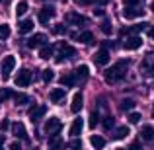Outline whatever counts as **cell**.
Listing matches in <instances>:
<instances>
[{
	"label": "cell",
	"instance_id": "cell-7",
	"mask_svg": "<svg viewBox=\"0 0 154 150\" xmlns=\"http://www.w3.org/2000/svg\"><path fill=\"white\" fill-rule=\"evenodd\" d=\"M53 18H55V8L53 6H43L41 10H39V14H37L39 23H43V26H47Z\"/></svg>",
	"mask_w": 154,
	"mask_h": 150
},
{
	"label": "cell",
	"instance_id": "cell-51",
	"mask_svg": "<svg viewBox=\"0 0 154 150\" xmlns=\"http://www.w3.org/2000/svg\"><path fill=\"white\" fill-rule=\"evenodd\" d=\"M152 117H154V113H152Z\"/></svg>",
	"mask_w": 154,
	"mask_h": 150
},
{
	"label": "cell",
	"instance_id": "cell-46",
	"mask_svg": "<svg viewBox=\"0 0 154 150\" xmlns=\"http://www.w3.org/2000/svg\"><path fill=\"white\" fill-rule=\"evenodd\" d=\"M146 33H148V37H150V39H154V26L148 27V29H146Z\"/></svg>",
	"mask_w": 154,
	"mask_h": 150
},
{
	"label": "cell",
	"instance_id": "cell-31",
	"mask_svg": "<svg viewBox=\"0 0 154 150\" xmlns=\"http://www.w3.org/2000/svg\"><path fill=\"white\" fill-rule=\"evenodd\" d=\"M12 90L10 88H0V103H4V101H6L8 98H12Z\"/></svg>",
	"mask_w": 154,
	"mask_h": 150
},
{
	"label": "cell",
	"instance_id": "cell-10",
	"mask_svg": "<svg viewBox=\"0 0 154 150\" xmlns=\"http://www.w3.org/2000/svg\"><path fill=\"white\" fill-rule=\"evenodd\" d=\"M45 41H47V37L43 33H35V35H31V37L27 39L26 45L29 47V49H37V47H43V45H45Z\"/></svg>",
	"mask_w": 154,
	"mask_h": 150
},
{
	"label": "cell",
	"instance_id": "cell-28",
	"mask_svg": "<svg viewBox=\"0 0 154 150\" xmlns=\"http://www.w3.org/2000/svg\"><path fill=\"white\" fill-rule=\"evenodd\" d=\"M127 135H129V127H127V125H123V127L115 129V133H113V139H115V140H123Z\"/></svg>",
	"mask_w": 154,
	"mask_h": 150
},
{
	"label": "cell",
	"instance_id": "cell-4",
	"mask_svg": "<svg viewBox=\"0 0 154 150\" xmlns=\"http://www.w3.org/2000/svg\"><path fill=\"white\" fill-rule=\"evenodd\" d=\"M140 72H143L144 76H148V78L154 76V53H148L143 59V63H140Z\"/></svg>",
	"mask_w": 154,
	"mask_h": 150
},
{
	"label": "cell",
	"instance_id": "cell-16",
	"mask_svg": "<svg viewBox=\"0 0 154 150\" xmlns=\"http://www.w3.org/2000/svg\"><path fill=\"white\" fill-rule=\"evenodd\" d=\"M82 105H84V98H82L80 92H76L74 98H72V103H70V111L72 113H78L80 109H82Z\"/></svg>",
	"mask_w": 154,
	"mask_h": 150
},
{
	"label": "cell",
	"instance_id": "cell-24",
	"mask_svg": "<svg viewBox=\"0 0 154 150\" xmlns=\"http://www.w3.org/2000/svg\"><path fill=\"white\" fill-rule=\"evenodd\" d=\"M88 74H90V68H88L86 64H80V66L74 70L76 80H86V78H88Z\"/></svg>",
	"mask_w": 154,
	"mask_h": 150
},
{
	"label": "cell",
	"instance_id": "cell-38",
	"mask_svg": "<svg viewBox=\"0 0 154 150\" xmlns=\"http://www.w3.org/2000/svg\"><path fill=\"white\" fill-rule=\"evenodd\" d=\"M68 148H70V150H80V148H82V142H80L78 139H72L70 142H68Z\"/></svg>",
	"mask_w": 154,
	"mask_h": 150
},
{
	"label": "cell",
	"instance_id": "cell-43",
	"mask_svg": "<svg viewBox=\"0 0 154 150\" xmlns=\"http://www.w3.org/2000/svg\"><path fill=\"white\" fill-rule=\"evenodd\" d=\"M129 150H143V146H140V142H139V140H135V142H131Z\"/></svg>",
	"mask_w": 154,
	"mask_h": 150
},
{
	"label": "cell",
	"instance_id": "cell-52",
	"mask_svg": "<svg viewBox=\"0 0 154 150\" xmlns=\"http://www.w3.org/2000/svg\"><path fill=\"white\" fill-rule=\"evenodd\" d=\"M152 150H154V148H152Z\"/></svg>",
	"mask_w": 154,
	"mask_h": 150
},
{
	"label": "cell",
	"instance_id": "cell-9",
	"mask_svg": "<svg viewBox=\"0 0 154 150\" xmlns=\"http://www.w3.org/2000/svg\"><path fill=\"white\" fill-rule=\"evenodd\" d=\"M66 22L70 23V26H78L80 27V26H86L88 20L84 18L82 14H78V12H68L66 14Z\"/></svg>",
	"mask_w": 154,
	"mask_h": 150
},
{
	"label": "cell",
	"instance_id": "cell-40",
	"mask_svg": "<svg viewBox=\"0 0 154 150\" xmlns=\"http://www.w3.org/2000/svg\"><path fill=\"white\" fill-rule=\"evenodd\" d=\"M123 2H125V6L135 8V6H139V4H140V0H123Z\"/></svg>",
	"mask_w": 154,
	"mask_h": 150
},
{
	"label": "cell",
	"instance_id": "cell-2",
	"mask_svg": "<svg viewBox=\"0 0 154 150\" xmlns=\"http://www.w3.org/2000/svg\"><path fill=\"white\" fill-rule=\"evenodd\" d=\"M14 66H16V57H14V55H6V57L2 59V64H0V74H2L4 80L10 78Z\"/></svg>",
	"mask_w": 154,
	"mask_h": 150
},
{
	"label": "cell",
	"instance_id": "cell-34",
	"mask_svg": "<svg viewBox=\"0 0 154 150\" xmlns=\"http://www.w3.org/2000/svg\"><path fill=\"white\" fill-rule=\"evenodd\" d=\"M113 125H115V119H113L111 115H107L103 119V129H105V131H109V129H113Z\"/></svg>",
	"mask_w": 154,
	"mask_h": 150
},
{
	"label": "cell",
	"instance_id": "cell-17",
	"mask_svg": "<svg viewBox=\"0 0 154 150\" xmlns=\"http://www.w3.org/2000/svg\"><path fill=\"white\" fill-rule=\"evenodd\" d=\"M64 96H66V90H64V88H55V90H51L49 99L53 101V103H59V101L64 99Z\"/></svg>",
	"mask_w": 154,
	"mask_h": 150
},
{
	"label": "cell",
	"instance_id": "cell-42",
	"mask_svg": "<svg viewBox=\"0 0 154 150\" xmlns=\"http://www.w3.org/2000/svg\"><path fill=\"white\" fill-rule=\"evenodd\" d=\"M76 4H78V6H90V4H94L96 0H74Z\"/></svg>",
	"mask_w": 154,
	"mask_h": 150
},
{
	"label": "cell",
	"instance_id": "cell-11",
	"mask_svg": "<svg viewBox=\"0 0 154 150\" xmlns=\"http://www.w3.org/2000/svg\"><path fill=\"white\" fill-rule=\"evenodd\" d=\"M109 59H111V57H109V51H107V49H103V47L94 55V63L98 64V66H105V64L109 63Z\"/></svg>",
	"mask_w": 154,
	"mask_h": 150
},
{
	"label": "cell",
	"instance_id": "cell-35",
	"mask_svg": "<svg viewBox=\"0 0 154 150\" xmlns=\"http://www.w3.org/2000/svg\"><path fill=\"white\" fill-rule=\"evenodd\" d=\"M98 123H100V113H98V111H92V115H90V123H88V125L94 129Z\"/></svg>",
	"mask_w": 154,
	"mask_h": 150
},
{
	"label": "cell",
	"instance_id": "cell-23",
	"mask_svg": "<svg viewBox=\"0 0 154 150\" xmlns=\"http://www.w3.org/2000/svg\"><path fill=\"white\" fill-rule=\"evenodd\" d=\"M140 139L146 140V142H150V140L154 139V129L150 127V125H144V127L140 129Z\"/></svg>",
	"mask_w": 154,
	"mask_h": 150
},
{
	"label": "cell",
	"instance_id": "cell-13",
	"mask_svg": "<svg viewBox=\"0 0 154 150\" xmlns=\"http://www.w3.org/2000/svg\"><path fill=\"white\" fill-rule=\"evenodd\" d=\"M12 127V133H14V136L16 139H22V140H27V131H26V127H23V123H12L10 125Z\"/></svg>",
	"mask_w": 154,
	"mask_h": 150
},
{
	"label": "cell",
	"instance_id": "cell-48",
	"mask_svg": "<svg viewBox=\"0 0 154 150\" xmlns=\"http://www.w3.org/2000/svg\"><path fill=\"white\" fill-rule=\"evenodd\" d=\"M96 2H98V4H107L109 0H96Z\"/></svg>",
	"mask_w": 154,
	"mask_h": 150
},
{
	"label": "cell",
	"instance_id": "cell-41",
	"mask_svg": "<svg viewBox=\"0 0 154 150\" xmlns=\"http://www.w3.org/2000/svg\"><path fill=\"white\" fill-rule=\"evenodd\" d=\"M8 129H10V121L8 119H2V123H0V131H8Z\"/></svg>",
	"mask_w": 154,
	"mask_h": 150
},
{
	"label": "cell",
	"instance_id": "cell-22",
	"mask_svg": "<svg viewBox=\"0 0 154 150\" xmlns=\"http://www.w3.org/2000/svg\"><path fill=\"white\" fill-rule=\"evenodd\" d=\"M18 31L20 33H29V31H33V20H22V22L18 23Z\"/></svg>",
	"mask_w": 154,
	"mask_h": 150
},
{
	"label": "cell",
	"instance_id": "cell-32",
	"mask_svg": "<svg viewBox=\"0 0 154 150\" xmlns=\"http://www.w3.org/2000/svg\"><path fill=\"white\" fill-rule=\"evenodd\" d=\"M8 37H10V26L0 23V39H8Z\"/></svg>",
	"mask_w": 154,
	"mask_h": 150
},
{
	"label": "cell",
	"instance_id": "cell-21",
	"mask_svg": "<svg viewBox=\"0 0 154 150\" xmlns=\"http://www.w3.org/2000/svg\"><path fill=\"white\" fill-rule=\"evenodd\" d=\"M53 53H55V47L53 45H43V47H39V57H41L43 60H49L51 57H53Z\"/></svg>",
	"mask_w": 154,
	"mask_h": 150
},
{
	"label": "cell",
	"instance_id": "cell-29",
	"mask_svg": "<svg viewBox=\"0 0 154 150\" xmlns=\"http://www.w3.org/2000/svg\"><path fill=\"white\" fill-rule=\"evenodd\" d=\"M27 8H29V6H27L26 0H20L18 6H16V16H23V14L27 12Z\"/></svg>",
	"mask_w": 154,
	"mask_h": 150
},
{
	"label": "cell",
	"instance_id": "cell-44",
	"mask_svg": "<svg viewBox=\"0 0 154 150\" xmlns=\"http://www.w3.org/2000/svg\"><path fill=\"white\" fill-rule=\"evenodd\" d=\"M10 150H22V144L16 140V142H12V144H10Z\"/></svg>",
	"mask_w": 154,
	"mask_h": 150
},
{
	"label": "cell",
	"instance_id": "cell-3",
	"mask_svg": "<svg viewBox=\"0 0 154 150\" xmlns=\"http://www.w3.org/2000/svg\"><path fill=\"white\" fill-rule=\"evenodd\" d=\"M31 80H33L31 72L27 70V68H22V70H18V74H16L14 82H16V86H20V88H27V86L31 84Z\"/></svg>",
	"mask_w": 154,
	"mask_h": 150
},
{
	"label": "cell",
	"instance_id": "cell-19",
	"mask_svg": "<svg viewBox=\"0 0 154 150\" xmlns=\"http://www.w3.org/2000/svg\"><path fill=\"white\" fill-rule=\"evenodd\" d=\"M76 39H78L80 43H84V45H92V43L96 41L92 31H82V33H76Z\"/></svg>",
	"mask_w": 154,
	"mask_h": 150
},
{
	"label": "cell",
	"instance_id": "cell-36",
	"mask_svg": "<svg viewBox=\"0 0 154 150\" xmlns=\"http://www.w3.org/2000/svg\"><path fill=\"white\" fill-rule=\"evenodd\" d=\"M127 119H129V123H133V125H137V123H139V121H140V119H143V117H140V113H137V111H133V113H129V117H127Z\"/></svg>",
	"mask_w": 154,
	"mask_h": 150
},
{
	"label": "cell",
	"instance_id": "cell-30",
	"mask_svg": "<svg viewBox=\"0 0 154 150\" xmlns=\"http://www.w3.org/2000/svg\"><path fill=\"white\" fill-rule=\"evenodd\" d=\"M100 29H102V31H103L105 35H109V33H111V31H113V27H111V22H109V20L105 18L103 22L100 23Z\"/></svg>",
	"mask_w": 154,
	"mask_h": 150
},
{
	"label": "cell",
	"instance_id": "cell-8",
	"mask_svg": "<svg viewBox=\"0 0 154 150\" xmlns=\"http://www.w3.org/2000/svg\"><path fill=\"white\" fill-rule=\"evenodd\" d=\"M123 47L127 51H137V49H140V47H143V39H140L139 35H129V37L125 39Z\"/></svg>",
	"mask_w": 154,
	"mask_h": 150
},
{
	"label": "cell",
	"instance_id": "cell-49",
	"mask_svg": "<svg viewBox=\"0 0 154 150\" xmlns=\"http://www.w3.org/2000/svg\"><path fill=\"white\" fill-rule=\"evenodd\" d=\"M150 8H152V10H154V2H152V4H150Z\"/></svg>",
	"mask_w": 154,
	"mask_h": 150
},
{
	"label": "cell",
	"instance_id": "cell-6",
	"mask_svg": "<svg viewBox=\"0 0 154 150\" xmlns=\"http://www.w3.org/2000/svg\"><path fill=\"white\" fill-rule=\"evenodd\" d=\"M60 129H63V123H60V119H57V117H51V119H47L45 127H43V131H45V135H59Z\"/></svg>",
	"mask_w": 154,
	"mask_h": 150
},
{
	"label": "cell",
	"instance_id": "cell-18",
	"mask_svg": "<svg viewBox=\"0 0 154 150\" xmlns=\"http://www.w3.org/2000/svg\"><path fill=\"white\" fill-rule=\"evenodd\" d=\"M59 82L63 84L64 88H72V86H76V82H78V80H76V76L72 74V72H68V74H63V76H60Z\"/></svg>",
	"mask_w": 154,
	"mask_h": 150
},
{
	"label": "cell",
	"instance_id": "cell-50",
	"mask_svg": "<svg viewBox=\"0 0 154 150\" xmlns=\"http://www.w3.org/2000/svg\"><path fill=\"white\" fill-rule=\"evenodd\" d=\"M117 150H125V148H117Z\"/></svg>",
	"mask_w": 154,
	"mask_h": 150
},
{
	"label": "cell",
	"instance_id": "cell-1",
	"mask_svg": "<svg viewBox=\"0 0 154 150\" xmlns=\"http://www.w3.org/2000/svg\"><path fill=\"white\" fill-rule=\"evenodd\" d=\"M127 68H129V60H125V59L123 60H117L111 68L105 70V82L115 84V82H119V80H123L125 74H127Z\"/></svg>",
	"mask_w": 154,
	"mask_h": 150
},
{
	"label": "cell",
	"instance_id": "cell-33",
	"mask_svg": "<svg viewBox=\"0 0 154 150\" xmlns=\"http://www.w3.org/2000/svg\"><path fill=\"white\" fill-rule=\"evenodd\" d=\"M119 107L121 109H123V111H131V109L133 107H135V101H133V99H123V101H121V105H119Z\"/></svg>",
	"mask_w": 154,
	"mask_h": 150
},
{
	"label": "cell",
	"instance_id": "cell-5",
	"mask_svg": "<svg viewBox=\"0 0 154 150\" xmlns=\"http://www.w3.org/2000/svg\"><path fill=\"white\" fill-rule=\"evenodd\" d=\"M76 57V49L70 47L68 43H60L59 45V55H57V63H63L64 59H74Z\"/></svg>",
	"mask_w": 154,
	"mask_h": 150
},
{
	"label": "cell",
	"instance_id": "cell-39",
	"mask_svg": "<svg viewBox=\"0 0 154 150\" xmlns=\"http://www.w3.org/2000/svg\"><path fill=\"white\" fill-rule=\"evenodd\" d=\"M53 78H55V74H53V70H51V68L43 70V80H45V82H51Z\"/></svg>",
	"mask_w": 154,
	"mask_h": 150
},
{
	"label": "cell",
	"instance_id": "cell-37",
	"mask_svg": "<svg viewBox=\"0 0 154 150\" xmlns=\"http://www.w3.org/2000/svg\"><path fill=\"white\" fill-rule=\"evenodd\" d=\"M53 33L55 35H64L66 33V27H64L63 23H57V26H53Z\"/></svg>",
	"mask_w": 154,
	"mask_h": 150
},
{
	"label": "cell",
	"instance_id": "cell-45",
	"mask_svg": "<svg viewBox=\"0 0 154 150\" xmlns=\"http://www.w3.org/2000/svg\"><path fill=\"white\" fill-rule=\"evenodd\" d=\"M94 14H96V16H105V10H103V8H96Z\"/></svg>",
	"mask_w": 154,
	"mask_h": 150
},
{
	"label": "cell",
	"instance_id": "cell-26",
	"mask_svg": "<svg viewBox=\"0 0 154 150\" xmlns=\"http://www.w3.org/2000/svg\"><path fill=\"white\" fill-rule=\"evenodd\" d=\"M90 144H92L96 150H102V148L105 146V139H103V136H100V135H92V136H90Z\"/></svg>",
	"mask_w": 154,
	"mask_h": 150
},
{
	"label": "cell",
	"instance_id": "cell-25",
	"mask_svg": "<svg viewBox=\"0 0 154 150\" xmlns=\"http://www.w3.org/2000/svg\"><path fill=\"white\" fill-rule=\"evenodd\" d=\"M12 98H14V103H16V105H27V103L31 101V98H29V96H27V94H22V92L14 94Z\"/></svg>",
	"mask_w": 154,
	"mask_h": 150
},
{
	"label": "cell",
	"instance_id": "cell-47",
	"mask_svg": "<svg viewBox=\"0 0 154 150\" xmlns=\"http://www.w3.org/2000/svg\"><path fill=\"white\" fill-rule=\"evenodd\" d=\"M2 146H4V135H0V150H2Z\"/></svg>",
	"mask_w": 154,
	"mask_h": 150
},
{
	"label": "cell",
	"instance_id": "cell-20",
	"mask_svg": "<svg viewBox=\"0 0 154 150\" xmlns=\"http://www.w3.org/2000/svg\"><path fill=\"white\" fill-rule=\"evenodd\" d=\"M146 29V23H137V26H131V27H125L121 29V35H137L139 31Z\"/></svg>",
	"mask_w": 154,
	"mask_h": 150
},
{
	"label": "cell",
	"instance_id": "cell-12",
	"mask_svg": "<svg viewBox=\"0 0 154 150\" xmlns=\"http://www.w3.org/2000/svg\"><path fill=\"white\" fill-rule=\"evenodd\" d=\"M45 113H47V105H43V103L41 105H33V107L29 109V119L35 123V121H39Z\"/></svg>",
	"mask_w": 154,
	"mask_h": 150
},
{
	"label": "cell",
	"instance_id": "cell-27",
	"mask_svg": "<svg viewBox=\"0 0 154 150\" xmlns=\"http://www.w3.org/2000/svg\"><path fill=\"white\" fill-rule=\"evenodd\" d=\"M60 148H63V139L59 135L51 136L49 139V150H60Z\"/></svg>",
	"mask_w": 154,
	"mask_h": 150
},
{
	"label": "cell",
	"instance_id": "cell-15",
	"mask_svg": "<svg viewBox=\"0 0 154 150\" xmlns=\"http://www.w3.org/2000/svg\"><path fill=\"white\" fill-rule=\"evenodd\" d=\"M82 129H84V121L78 117V119H74L72 125H70V136H72V139H78L80 133H82Z\"/></svg>",
	"mask_w": 154,
	"mask_h": 150
},
{
	"label": "cell",
	"instance_id": "cell-14",
	"mask_svg": "<svg viewBox=\"0 0 154 150\" xmlns=\"http://www.w3.org/2000/svg\"><path fill=\"white\" fill-rule=\"evenodd\" d=\"M144 16V10H140V8H129V6H125V10H123V18H127V20H135V18H143Z\"/></svg>",
	"mask_w": 154,
	"mask_h": 150
}]
</instances>
